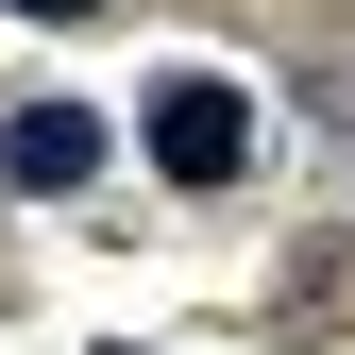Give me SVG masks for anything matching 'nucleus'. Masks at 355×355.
<instances>
[{
	"label": "nucleus",
	"instance_id": "2",
	"mask_svg": "<svg viewBox=\"0 0 355 355\" xmlns=\"http://www.w3.org/2000/svg\"><path fill=\"white\" fill-rule=\"evenodd\" d=\"M0 169H17V187H85V169H102V119L85 102H17L0 119Z\"/></svg>",
	"mask_w": 355,
	"mask_h": 355
},
{
	"label": "nucleus",
	"instance_id": "1",
	"mask_svg": "<svg viewBox=\"0 0 355 355\" xmlns=\"http://www.w3.org/2000/svg\"><path fill=\"white\" fill-rule=\"evenodd\" d=\"M153 169H169V187H237V169H254V102L220 68H169L153 85Z\"/></svg>",
	"mask_w": 355,
	"mask_h": 355
},
{
	"label": "nucleus",
	"instance_id": "3",
	"mask_svg": "<svg viewBox=\"0 0 355 355\" xmlns=\"http://www.w3.org/2000/svg\"><path fill=\"white\" fill-rule=\"evenodd\" d=\"M0 17H102V0H0Z\"/></svg>",
	"mask_w": 355,
	"mask_h": 355
}]
</instances>
